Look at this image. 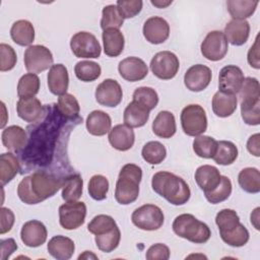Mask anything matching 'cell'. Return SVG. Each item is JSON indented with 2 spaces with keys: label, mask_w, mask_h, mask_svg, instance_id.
Listing matches in <instances>:
<instances>
[{
  "label": "cell",
  "mask_w": 260,
  "mask_h": 260,
  "mask_svg": "<svg viewBox=\"0 0 260 260\" xmlns=\"http://www.w3.org/2000/svg\"><path fill=\"white\" fill-rule=\"evenodd\" d=\"M63 184L64 179H59L44 171H37L19 182L17 195L25 204H38L54 196Z\"/></svg>",
  "instance_id": "1"
},
{
  "label": "cell",
  "mask_w": 260,
  "mask_h": 260,
  "mask_svg": "<svg viewBox=\"0 0 260 260\" xmlns=\"http://www.w3.org/2000/svg\"><path fill=\"white\" fill-rule=\"evenodd\" d=\"M151 187L156 194L176 206L187 203L191 196L187 182L170 172L161 171L155 173L152 176Z\"/></svg>",
  "instance_id": "2"
},
{
  "label": "cell",
  "mask_w": 260,
  "mask_h": 260,
  "mask_svg": "<svg viewBox=\"0 0 260 260\" xmlns=\"http://www.w3.org/2000/svg\"><path fill=\"white\" fill-rule=\"evenodd\" d=\"M142 170L135 164H126L120 170L115 189V199L121 205L133 203L139 196Z\"/></svg>",
  "instance_id": "3"
},
{
  "label": "cell",
  "mask_w": 260,
  "mask_h": 260,
  "mask_svg": "<svg viewBox=\"0 0 260 260\" xmlns=\"http://www.w3.org/2000/svg\"><path fill=\"white\" fill-rule=\"evenodd\" d=\"M172 228L177 236L194 244H204L211 237L209 226L190 213L178 215L174 219Z\"/></svg>",
  "instance_id": "4"
},
{
  "label": "cell",
  "mask_w": 260,
  "mask_h": 260,
  "mask_svg": "<svg viewBox=\"0 0 260 260\" xmlns=\"http://www.w3.org/2000/svg\"><path fill=\"white\" fill-rule=\"evenodd\" d=\"M181 125L188 136H199L207 129V117L205 110L197 104L186 106L181 112Z\"/></svg>",
  "instance_id": "5"
},
{
  "label": "cell",
  "mask_w": 260,
  "mask_h": 260,
  "mask_svg": "<svg viewBox=\"0 0 260 260\" xmlns=\"http://www.w3.org/2000/svg\"><path fill=\"white\" fill-rule=\"evenodd\" d=\"M131 220L140 230L156 231L162 226L165 215L157 205L144 204L133 211Z\"/></svg>",
  "instance_id": "6"
},
{
  "label": "cell",
  "mask_w": 260,
  "mask_h": 260,
  "mask_svg": "<svg viewBox=\"0 0 260 260\" xmlns=\"http://www.w3.org/2000/svg\"><path fill=\"white\" fill-rule=\"evenodd\" d=\"M70 48L77 58L95 59L101 56L102 47L94 35L88 31H78L70 40Z\"/></svg>",
  "instance_id": "7"
},
{
  "label": "cell",
  "mask_w": 260,
  "mask_h": 260,
  "mask_svg": "<svg viewBox=\"0 0 260 260\" xmlns=\"http://www.w3.org/2000/svg\"><path fill=\"white\" fill-rule=\"evenodd\" d=\"M24 66L30 73H41L53 66V54L43 45L29 46L23 55Z\"/></svg>",
  "instance_id": "8"
},
{
  "label": "cell",
  "mask_w": 260,
  "mask_h": 260,
  "mask_svg": "<svg viewBox=\"0 0 260 260\" xmlns=\"http://www.w3.org/2000/svg\"><path fill=\"white\" fill-rule=\"evenodd\" d=\"M149 66L154 76L162 80H170L177 75L180 62L173 52L161 51L152 57Z\"/></svg>",
  "instance_id": "9"
},
{
  "label": "cell",
  "mask_w": 260,
  "mask_h": 260,
  "mask_svg": "<svg viewBox=\"0 0 260 260\" xmlns=\"http://www.w3.org/2000/svg\"><path fill=\"white\" fill-rule=\"evenodd\" d=\"M86 205L82 201H71L59 207L60 225L68 231L76 230L84 223Z\"/></svg>",
  "instance_id": "10"
},
{
  "label": "cell",
  "mask_w": 260,
  "mask_h": 260,
  "mask_svg": "<svg viewBox=\"0 0 260 260\" xmlns=\"http://www.w3.org/2000/svg\"><path fill=\"white\" fill-rule=\"evenodd\" d=\"M201 54L209 61H219L224 58L229 50V43L220 30H211L201 43Z\"/></svg>",
  "instance_id": "11"
},
{
  "label": "cell",
  "mask_w": 260,
  "mask_h": 260,
  "mask_svg": "<svg viewBox=\"0 0 260 260\" xmlns=\"http://www.w3.org/2000/svg\"><path fill=\"white\" fill-rule=\"evenodd\" d=\"M94 96L101 106L115 108L121 103L123 91L117 80L107 78L96 86Z\"/></svg>",
  "instance_id": "12"
},
{
  "label": "cell",
  "mask_w": 260,
  "mask_h": 260,
  "mask_svg": "<svg viewBox=\"0 0 260 260\" xmlns=\"http://www.w3.org/2000/svg\"><path fill=\"white\" fill-rule=\"evenodd\" d=\"M212 78L211 69L202 64L191 66L184 75V83L187 89L194 92H199L205 89Z\"/></svg>",
  "instance_id": "13"
},
{
  "label": "cell",
  "mask_w": 260,
  "mask_h": 260,
  "mask_svg": "<svg viewBox=\"0 0 260 260\" xmlns=\"http://www.w3.org/2000/svg\"><path fill=\"white\" fill-rule=\"evenodd\" d=\"M142 31L147 42L158 45L168 40L170 36V25L165 18L151 16L145 20Z\"/></svg>",
  "instance_id": "14"
},
{
  "label": "cell",
  "mask_w": 260,
  "mask_h": 260,
  "mask_svg": "<svg viewBox=\"0 0 260 260\" xmlns=\"http://www.w3.org/2000/svg\"><path fill=\"white\" fill-rule=\"evenodd\" d=\"M244 79V73L240 67L226 65L219 71L218 88L220 91L236 94L239 92Z\"/></svg>",
  "instance_id": "15"
},
{
  "label": "cell",
  "mask_w": 260,
  "mask_h": 260,
  "mask_svg": "<svg viewBox=\"0 0 260 260\" xmlns=\"http://www.w3.org/2000/svg\"><path fill=\"white\" fill-rule=\"evenodd\" d=\"M118 71L125 80L135 82L146 77L148 67L146 63L138 57H127L119 62Z\"/></svg>",
  "instance_id": "16"
},
{
  "label": "cell",
  "mask_w": 260,
  "mask_h": 260,
  "mask_svg": "<svg viewBox=\"0 0 260 260\" xmlns=\"http://www.w3.org/2000/svg\"><path fill=\"white\" fill-rule=\"evenodd\" d=\"M48 232L46 225L37 219L26 221L20 231V239L22 243L29 248L42 246L47 240Z\"/></svg>",
  "instance_id": "17"
},
{
  "label": "cell",
  "mask_w": 260,
  "mask_h": 260,
  "mask_svg": "<svg viewBox=\"0 0 260 260\" xmlns=\"http://www.w3.org/2000/svg\"><path fill=\"white\" fill-rule=\"evenodd\" d=\"M110 144L119 151L129 150L135 141V134L131 127L125 124H118L114 126L109 132Z\"/></svg>",
  "instance_id": "18"
},
{
  "label": "cell",
  "mask_w": 260,
  "mask_h": 260,
  "mask_svg": "<svg viewBox=\"0 0 260 260\" xmlns=\"http://www.w3.org/2000/svg\"><path fill=\"white\" fill-rule=\"evenodd\" d=\"M48 87L55 95H62L66 93L69 85L68 70L65 65L59 63L54 64L48 73Z\"/></svg>",
  "instance_id": "19"
},
{
  "label": "cell",
  "mask_w": 260,
  "mask_h": 260,
  "mask_svg": "<svg viewBox=\"0 0 260 260\" xmlns=\"http://www.w3.org/2000/svg\"><path fill=\"white\" fill-rule=\"evenodd\" d=\"M16 112L20 119L27 123L37 122L44 114L41 101L35 96L19 99L16 103Z\"/></svg>",
  "instance_id": "20"
},
{
  "label": "cell",
  "mask_w": 260,
  "mask_h": 260,
  "mask_svg": "<svg viewBox=\"0 0 260 260\" xmlns=\"http://www.w3.org/2000/svg\"><path fill=\"white\" fill-rule=\"evenodd\" d=\"M194 177L198 187L204 193L214 190L218 186L221 179L218 169L210 165H203L197 168Z\"/></svg>",
  "instance_id": "21"
},
{
  "label": "cell",
  "mask_w": 260,
  "mask_h": 260,
  "mask_svg": "<svg viewBox=\"0 0 260 260\" xmlns=\"http://www.w3.org/2000/svg\"><path fill=\"white\" fill-rule=\"evenodd\" d=\"M223 35L228 41L234 46H242L246 44L250 36V24L247 20L232 19L224 27Z\"/></svg>",
  "instance_id": "22"
},
{
  "label": "cell",
  "mask_w": 260,
  "mask_h": 260,
  "mask_svg": "<svg viewBox=\"0 0 260 260\" xmlns=\"http://www.w3.org/2000/svg\"><path fill=\"white\" fill-rule=\"evenodd\" d=\"M26 139V132L23 128L17 125L6 127L1 134V140L4 147L14 152H19L24 148Z\"/></svg>",
  "instance_id": "23"
},
{
  "label": "cell",
  "mask_w": 260,
  "mask_h": 260,
  "mask_svg": "<svg viewBox=\"0 0 260 260\" xmlns=\"http://www.w3.org/2000/svg\"><path fill=\"white\" fill-rule=\"evenodd\" d=\"M47 249L53 258L57 260H68L74 253L75 245L70 238L60 235L53 237L49 241Z\"/></svg>",
  "instance_id": "24"
},
{
  "label": "cell",
  "mask_w": 260,
  "mask_h": 260,
  "mask_svg": "<svg viewBox=\"0 0 260 260\" xmlns=\"http://www.w3.org/2000/svg\"><path fill=\"white\" fill-rule=\"evenodd\" d=\"M238 99L236 94L226 93L223 91H216L212 98V111L220 118L232 116L237 110Z\"/></svg>",
  "instance_id": "25"
},
{
  "label": "cell",
  "mask_w": 260,
  "mask_h": 260,
  "mask_svg": "<svg viewBox=\"0 0 260 260\" xmlns=\"http://www.w3.org/2000/svg\"><path fill=\"white\" fill-rule=\"evenodd\" d=\"M85 125L89 134L94 136H103L110 132L112 120L109 114L106 112L94 110L87 116Z\"/></svg>",
  "instance_id": "26"
},
{
  "label": "cell",
  "mask_w": 260,
  "mask_h": 260,
  "mask_svg": "<svg viewBox=\"0 0 260 260\" xmlns=\"http://www.w3.org/2000/svg\"><path fill=\"white\" fill-rule=\"evenodd\" d=\"M177 130L176 119L172 112L160 111L152 122L153 133L160 138H171Z\"/></svg>",
  "instance_id": "27"
},
{
  "label": "cell",
  "mask_w": 260,
  "mask_h": 260,
  "mask_svg": "<svg viewBox=\"0 0 260 260\" xmlns=\"http://www.w3.org/2000/svg\"><path fill=\"white\" fill-rule=\"evenodd\" d=\"M102 39L104 44V52L107 56L117 57L123 52L125 39L120 29L118 28L105 29L103 30Z\"/></svg>",
  "instance_id": "28"
},
{
  "label": "cell",
  "mask_w": 260,
  "mask_h": 260,
  "mask_svg": "<svg viewBox=\"0 0 260 260\" xmlns=\"http://www.w3.org/2000/svg\"><path fill=\"white\" fill-rule=\"evenodd\" d=\"M10 37L19 46H29L35 41V27L26 19L16 20L10 28Z\"/></svg>",
  "instance_id": "29"
},
{
  "label": "cell",
  "mask_w": 260,
  "mask_h": 260,
  "mask_svg": "<svg viewBox=\"0 0 260 260\" xmlns=\"http://www.w3.org/2000/svg\"><path fill=\"white\" fill-rule=\"evenodd\" d=\"M148 119L149 111L134 101L129 103L124 110V123L131 128H139L144 126Z\"/></svg>",
  "instance_id": "30"
},
{
  "label": "cell",
  "mask_w": 260,
  "mask_h": 260,
  "mask_svg": "<svg viewBox=\"0 0 260 260\" xmlns=\"http://www.w3.org/2000/svg\"><path fill=\"white\" fill-rule=\"evenodd\" d=\"M258 4L257 0H228L226 8L233 19L245 20L253 15Z\"/></svg>",
  "instance_id": "31"
},
{
  "label": "cell",
  "mask_w": 260,
  "mask_h": 260,
  "mask_svg": "<svg viewBox=\"0 0 260 260\" xmlns=\"http://www.w3.org/2000/svg\"><path fill=\"white\" fill-rule=\"evenodd\" d=\"M20 169L18 158L11 152H4L0 155V182L5 186L14 179Z\"/></svg>",
  "instance_id": "32"
},
{
  "label": "cell",
  "mask_w": 260,
  "mask_h": 260,
  "mask_svg": "<svg viewBox=\"0 0 260 260\" xmlns=\"http://www.w3.org/2000/svg\"><path fill=\"white\" fill-rule=\"evenodd\" d=\"M238 183L242 190L250 194L260 191V173L256 168H245L238 175Z\"/></svg>",
  "instance_id": "33"
},
{
  "label": "cell",
  "mask_w": 260,
  "mask_h": 260,
  "mask_svg": "<svg viewBox=\"0 0 260 260\" xmlns=\"http://www.w3.org/2000/svg\"><path fill=\"white\" fill-rule=\"evenodd\" d=\"M83 190V179L79 174H72L64 179L62 187V198L66 202L77 201Z\"/></svg>",
  "instance_id": "34"
},
{
  "label": "cell",
  "mask_w": 260,
  "mask_h": 260,
  "mask_svg": "<svg viewBox=\"0 0 260 260\" xmlns=\"http://www.w3.org/2000/svg\"><path fill=\"white\" fill-rule=\"evenodd\" d=\"M238 147L235 143L228 140L217 141V148L213 155V160L220 166H230L238 157Z\"/></svg>",
  "instance_id": "35"
},
{
  "label": "cell",
  "mask_w": 260,
  "mask_h": 260,
  "mask_svg": "<svg viewBox=\"0 0 260 260\" xmlns=\"http://www.w3.org/2000/svg\"><path fill=\"white\" fill-rule=\"evenodd\" d=\"M74 72L76 77L83 82H91L101 76L102 68L93 61H79L74 66Z\"/></svg>",
  "instance_id": "36"
},
{
  "label": "cell",
  "mask_w": 260,
  "mask_h": 260,
  "mask_svg": "<svg viewBox=\"0 0 260 260\" xmlns=\"http://www.w3.org/2000/svg\"><path fill=\"white\" fill-rule=\"evenodd\" d=\"M141 155L149 165H159L167 156V149L159 141H149L142 147Z\"/></svg>",
  "instance_id": "37"
},
{
  "label": "cell",
  "mask_w": 260,
  "mask_h": 260,
  "mask_svg": "<svg viewBox=\"0 0 260 260\" xmlns=\"http://www.w3.org/2000/svg\"><path fill=\"white\" fill-rule=\"evenodd\" d=\"M57 110L66 119L79 118L80 107L76 98L71 93L66 92L58 98Z\"/></svg>",
  "instance_id": "38"
},
{
  "label": "cell",
  "mask_w": 260,
  "mask_h": 260,
  "mask_svg": "<svg viewBox=\"0 0 260 260\" xmlns=\"http://www.w3.org/2000/svg\"><path fill=\"white\" fill-rule=\"evenodd\" d=\"M40 90V78L35 73H26L20 77L17 83V95L22 98L35 96Z\"/></svg>",
  "instance_id": "39"
},
{
  "label": "cell",
  "mask_w": 260,
  "mask_h": 260,
  "mask_svg": "<svg viewBox=\"0 0 260 260\" xmlns=\"http://www.w3.org/2000/svg\"><path fill=\"white\" fill-rule=\"evenodd\" d=\"M217 148V141L207 135L196 136L193 141V150L202 158H212Z\"/></svg>",
  "instance_id": "40"
},
{
  "label": "cell",
  "mask_w": 260,
  "mask_h": 260,
  "mask_svg": "<svg viewBox=\"0 0 260 260\" xmlns=\"http://www.w3.org/2000/svg\"><path fill=\"white\" fill-rule=\"evenodd\" d=\"M215 223L218 226L219 234H224L235 230L241 222L238 213L234 209L224 208L216 214Z\"/></svg>",
  "instance_id": "41"
},
{
  "label": "cell",
  "mask_w": 260,
  "mask_h": 260,
  "mask_svg": "<svg viewBox=\"0 0 260 260\" xmlns=\"http://www.w3.org/2000/svg\"><path fill=\"white\" fill-rule=\"evenodd\" d=\"M133 101L147 109L149 112L158 104V94L152 87L140 86L133 92Z\"/></svg>",
  "instance_id": "42"
},
{
  "label": "cell",
  "mask_w": 260,
  "mask_h": 260,
  "mask_svg": "<svg viewBox=\"0 0 260 260\" xmlns=\"http://www.w3.org/2000/svg\"><path fill=\"white\" fill-rule=\"evenodd\" d=\"M115 219L107 214L95 215L87 224V230L94 236L104 235L117 228Z\"/></svg>",
  "instance_id": "43"
},
{
  "label": "cell",
  "mask_w": 260,
  "mask_h": 260,
  "mask_svg": "<svg viewBox=\"0 0 260 260\" xmlns=\"http://www.w3.org/2000/svg\"><path fill=\"white\" fill-rule=\"evenodd\" d=\"M232 189L233 186L230 178L226 176H221L218 186L214 190L204 193V195L208 202L211 204H217L226 200L231 196Z\"/></svg>",
  "instance_id": "44"
},
{
  "label": "cell",
  "mask_w": 260,
  "mask_h": 260,
  "mask_svg": "<svg viewBox=\"0 0 260 260\" xmlns=\"http://www.w3.org/2000/svg\"><path fill=\"white\" fill-rule=\"evenodd\" d=\"M124 19L121 16L116 5L111 4L103 8L101 27L103 30L108 28H120L123 25Z\"/></svg>",
  "instance_id": "45"
},
{
  "label": "cell",
  "mask_w": 260,
  "mask_h": 260,
  "mask_svg": "<svg viewBox=\"0 0 260 260\" xmlns=\"http://www.w3.org/2000/svg\"><path fill=\"white\" fill-rule=\"evenodd\" d=\"M241 103H251L260 100V85L255 77H246L239 90Z\"/></svg>",
  "instance_id": "46"
},
{
  "label": "cell",
  "mask_w": 260,
  "mask_h": 260,
  "mask_svg": "<svg viewBox=\"0 0 260 260\" xmlns=\"http://www.w3.org/2000/svg\"><path fill=\"white\" fill-rule=\"evenodd\" d=\"M89 196L96 200L102 201L107 198V194L109 191V181L103 175H93L88 182L87 187Z\"/></svg>",
  "instance_id": "47"
},
{
  "label": "cell",
  "mask_w": 260,
  "mask_h": 260,
  "mask_svg": "<svg viewBox=\"0 0 260 260\" xmlns=\"http://www.w3.org/2000/svg\"><path fill=\"white\" fill-rule=\"evenodd\" d=\"M121 240V232L119 228H115L113 231L104 234L95 236L94 241L96 244V247L105 253H110L114 251L120 244Z\"/></svg>",
  "instance_id": "48"
},
{
  "label": "cell",
  "mask_w": 260,
  "mask_h": 260,
  "mask_svg": "<svg viewBox=\"0 0 260 260\" xmlns=\"http://www.w3.org/2000/svg\"><path fill=\"white\" fill-rule=\"evenodd\" d=\"M221 240L228 244L229 246L232 247H243L245 246L250 238L249 232L247 230V228L240 223L235 230L229 232V233H224V234H219Z\"/></svg>",
  "instance_id": "49"
},
{
  "label": "cell",
  "mask_w": 260,
  "mask_h": 260,
  "mask_svg": "<svg viewBox=\"0 0 260 260\" xmlns=\"http://www.w3.org/2000/svg\"><path fill=\"white\" fill-rule=\"evenodd\" d=\"M241 116L247 125L260 124V100L251 103H241Z\"/></svg>",
  "instance_id": "50"
},
{
  "label": "cell",
  "mask_w": 260,
  "mask_h": 260,
  "mask_svg": "<svg viewBox=\"0 0 260 260\" xmlns=\"http://www.w3.org/2000/svg\"><path fill=\"white\" fill-rule=\"evenodd\" d=\"M17 56L14 49L4 43L0 44V71L5 72L14 68Z\"/></svg>",
  "instance_id": "51"
},
{
  "label": "cell",
  "mask_w": 260,
  "mask_h": 260,
  "mask_svg": "<svg viewBox=\"0 0 260 260\" xmlns=\"http://www.w3.org/2000/svg\"><path fill=\"white\" fill-rule=\"evenodd\" d=\"M116 6L123 19L132 18L140 13L143 2L141 0H119L117 1Z\"/></svg>",
  "instance_id": "52"
},
{
  "label": "cell",
  "mask_w": 260,
  "mask_h": 260,
  "mask_svg": "<svg viewBox=\"0 0 260 260\" xmlns=\"http://www.w3.org/2000/svg\"><path fill=\"white\" fill-rule=\"evenodd\" d=\"M145 257L147 260H168L170 258V249L167 245L157 243L147 249Z\"/></svg>",
  "instance_id": "53"
},
{
  "label": "cell",
  "mask_w": 260,
  "mask_h": 260,
  "mask_svg": "<svg viewBox=\"0 0 260 260\" xmlns=\"http://www.w3.org/2000/svg\"><path fill=\"white\" fill-rule=\"evenodd\" d=\"M0 215H1V226H0V234L4 235L8 232L11 231L15 217L14 213L12 212L11 209L2 206L0 210Z\"/></svg>",
  "instance_id": "54"
},
{
  "label": "cell",
  "mask_w": 260,
  "mask_h": 260,
  "mask_svg": "<svg viewBox=\"0 0 260 260\" xmlns=\"http://www.w3.org/2000/svg\"><path fill=\"white\" fill-rule=\"evenodd\" d=\"M248 63L251 67L255 69L260 68V54H259V35H257L254 44L251 46V48L248 51L247 56Z\"/></svg>",
  "instance_id": "55"
},
{
  "label": "cell",
  "mask_w": 260,
  "mask_h": 260,
  "mask_svg": "<svg viewBox=\"0 0 260 260\" xmlns=\"http://www.w3.org/2000/svg\"><path fill=\"white\" fill-rule=\"evenodd\" d=\"M17 250V245L14 239L9 238L1 241V260H6L10 255Z\"/></svg>",
  "instance_id": "56"
},
{
  "label": "cell",
  "mask_w": 260,
  "mask_h": 260,
  "mask_svg": "<svg viewBox=\"0 0 260 260\" xmlns=\"http://www.w3.org/2000/svg\"><path fill=\"white\" fill-rule=\"evenodd\" d=\"M247 149L254 156H260V134L251 135L247 141Z\"/></svg>",
  "instance_id": "57"
},
{
  "label": "cell",
  "mask_w": 260,
  "mask_h": 260,
  "mask_svg": "<svg viewBox=\"0 0 260 260\" xmlns=\"http://www.w3.org/2000/svg\"><path fill=\"white\" fill-rule=\"evenodd\" d=\"M259 207H256L253 212L251 213V223L254 225L256 230H259Z\"/></svg>",
  "instance_id": "58"
},
{
  "label": "cell",
  "mask_w": 260,
  "mask_h": 260,
  "mask_svg": "<svg viewBox=\"0 0 260 260\" xmlns=\"http://www.w3.org/2000/svg\"><path fill=\"white\" fill-rule=\"evenodd\" d=\"M150 2H151V4H152L153 6H155V7H157V8H166V7H168L169 5H171L173 1H172V0H171V1H161V0L153 1V0H151Z\"/></svg>",
  "instance_id": "59"
},
{
  "label": "cell",
  "mask_w": 260,
  "mask_h": 260,
  "mask_svg": "<svg viewBox=\"0 0 260 260\" xmlns=\"http://www.w3.org/2000/svg\"><path fill=\"white\" fill-rule=\"evenodd\" d=\"M83 258H93V259H96L98 257L94 254H92L90 251H84V253L82 255L80 254L78 256V259H83Z\"/></svg>",
  "instance_id": "60"
}]
</instances>
